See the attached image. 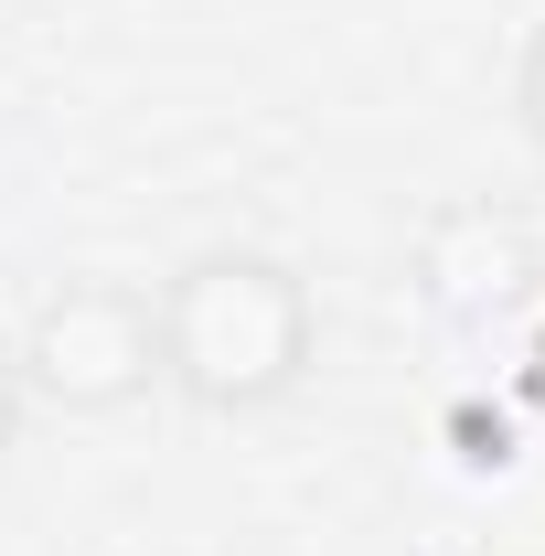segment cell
Wrapping results in <instances>:
<instances>
[{"label": "cell", "instance_id": "obj_1", "mask_svg": "<svg viewBox=\"0 0 545 556\" xmlns=\"http://www.w3.org/2000/svg\"><path fill=\"white\" fill-rule=\"evenodd\" d=\"M161 321V386H182L214 417H257L278 407L310 353H321V311H310V278L268 257V247H204L182 257L172 289L150 300Z\"/></svg>", "mask_w": 545, "mask_h": 556}, {"label": "cell", "instance_id": "obj_2", "mask_svg": "<svg viewBox=\"0 0 545 556\" xmlns=\"http://www.w3.org/2000/svg\"><path fill=\"white\" fill-rule=\"evenodd\" d=\"M22 386L65 417H118L161 386V321L118 278H65L33 321H22Z\"/></svg>", "mask_w": 545, "mask_h": 556}, {"label": "cell", "instance_id": "obj_3", "mask_svg": "<svg viewBox=\"0 0 545 556\" xmlns=\"http://www.w3.org/2000/svg\"><path fill=\"white\" fill-rule=\"evenodd\" d=\"M417 300L439 311V321H503V311H524L535 300V278H545V257H535V225L514 204H439L428 225H417Z\"/></svg>", "mask_w": 545, "mask_h": 556}, {"label": "cell", "instance_id": "obj_4", "mask_svg": "<svg viewBox=\"0 0 545 556\" xmlns=\"http://www.w3.org/2000/svg\"><path fill=\"white\" fill-rule=\"evenodd\" d=\"M514 118H524V139L545 150V33L524 43V65H514Z\"/></svg>", "mask_w": 545, "mask_h": 556}, {"label": "cell", "instance_id": "obj_5", "mask_svg": "<svg viewBox=\"0 0 545 556\" xmlns=\"http://www.w3.org/2000/svg\"><path fill=\"white\" fill-rule=\"evenodd\" d=\"M22 407H33V386H22V353L0 343V450L22 439Z\"/></svg>", "mask_w": 545, "mask_h": 556}]
</instances>
